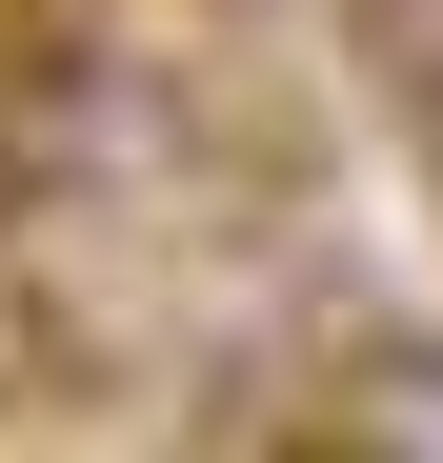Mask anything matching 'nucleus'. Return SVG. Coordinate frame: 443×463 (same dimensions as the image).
Returning <instances> with one entry per match:
<instances>
[{
  "mask_svg": "<svg viewBox=\"0 0 443 463\" xmlns=\"http://www.w3.org/2000/svg\"><path fill=\"white\" fill-rule=\"evenodd\" d=\"M343 61L383 121H443V0H343Z\"/></svg>",
  "mask_w": 443,
  "mask_h": 463,
  "instance_id": "nucleus-1",
  "label": "nucleus"
},
{
  "mask_svg": "<svg viewBox=\"0 0 443 463\" xmlns=\"http://www.w3.org/2000/svg\"><path fill=\"white\" fill-rule=\"evenodd\" d=\"M323 423H363V443H443V343H383L363 383H323Z\"/></svg>",
  "mask_w": 443,
  "mask_h": 463,
  "instance_id": "nucleus-2",
  "label": "nucleus"
},
{
  "mask_svg": "<svg viewBox=\"0 0 443 463\" xmlns=\"http://www.w3.org/2000/svg\"><path fill=\"white\" fill-rule=\"evenodd\" d=\"M21 222H41V141L0 121V282H21Z\"/></svg>",
  "mask_w": 443,
  "mask_h": 463,
  "instance_id": "nucleus-3",
  "label": "nucleus"
}]
</instances>
